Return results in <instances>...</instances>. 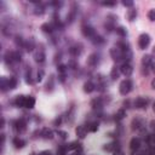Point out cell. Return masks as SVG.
Returning <instances> with one entry per match:
<instances>
[{
    "label": "cell",
    "instance_id": "obj_11",
    "mask_svg": "<svg viewBox=\"0 0 155 155\" xmlns=\"http://www.w3.org/2000/svg\"><path fill=\"white\" fill-rule=\"evenodd\" d=\"M120 68L119 67H116V66H114L113 68H112V72H110V78L113 80H116V79H119V76H120Z\"/></svg>",
    "mask_w": 155,
    "mask_h": 155
},
{
    "label": "cell",
    "instance_id": "obj_9",
    "mask_svg": "<svg viewBox=\"0 0 155 155\" xmlns=\"http://www.w3.org/2000/svg\"><path fill=\"white\" fill-rule=\"evenodd\" d=\"M130 148L132 151H137L141 148V139L139 138H132L130 142Z\"/></svg>",
    "mask_w": 155,
    "mask_h": 155
},
{
    "label": "cell",
    "instance_id": "obj_8",
    "mask_svg": "<svg viewBox=\"0 0 155 155\" xmlns=\"http://www.w3.org/2000/svg\"><path fill=\"white\" fill-rule=\"evenodd\" d=\"M34 58L38 63H43L45 61V52H44V50L43 49H39L34 54Z\"/></svg>",
    "mask_w": 155,
    "mask_h": 155
},
{
    "label": "cell",
    "instance_id": "obj_41",
    "mask_svg": "<svg viewBox=\"0 0 155 155\" xmlns=\"http://www.w3.org/2000/svg\"><path fill=\"white\" fill-rule=\"evenodd\" d=\"M113 155H124V153L120 150V149H118V150H115V151H113Z\"/></svg>",
    "mask_w": 155,
    "mask_h": 155
},
{
    "label": "cell",
    "instance_id": "obj_36",
    "mask_svg": "<svg viewBox=\"0 0 155 155\" xmlns=\"http://www.w3.org/2000/svg\"><path fill=\"white\" fill-rule=\"evenodd\" d=\"M58 72H59L61 74H64V73H66V66H63V64L58 66Z\"/></svg>",
    "mask_w": 155,
    "mask_h": 155
},
{
    "label": "cell",
    "instance_id": "obj_6",
    "mask_svg": "<svg viewBox=\"0 0 155 155\" xmlns=\"http://www.w3.org/2000/svg\"><path fill=\"white\" fill-rule=\"evenodd\" d=\"M147 106H148V99L147 98H143V97L136 98V101H135V107L136 108L143 109V108H147Z\"/></svg>",
    "mask_w": 155,
    "mask_h": 155
},
{
    "label": "cell",
    "instance_id": "obj_38",
    "mask_svg": "<svg viewBox=\"0 0 155 155\" xmlns=\"http://www.w3.org/2000/svg\"><path fill=\"white\" fill-rule=\"evenodd\" d=\"M15 41H16L17 45H23V40H22V38H21V36H16Z\"/></svg>",
    "mask_w": 155,
    "mask_h": 155
},
{
    "label": "cell",
    "instance_id": "obj_47",
    "mask_svg": "<svg viewBox=\"0 0 155 155\" xmlns=\"http://www.w3.org/2000/svg\"><path fill=\"white\" fill-rule=\"evenodd\" d=\"M70 155H80V150H79V151H78V150H76L75 153H73V154H70Z\"/></svg>",
    "mask_w": 155,
    "mask_h": 155
},
{
    "label": "cell",
    "instance_id": "obj_31",
    "mask_svg": "<svg viewBox=\"0 0 155 155\" xmlns=\"http://www.w3.org/2000/svg\"><path fill=\"white\" fill-rule=\"evenodd\" d=\"M116 33H118L120 36H126V34H127V32H126V29L125 28H122V27H119V28H116Z\"/></svg>",
    "mask_w": 155,
    "mask_h": 155
},
{
    "label": "cell",
    "instance_id": "obj_28",
    "mask_svg": "<svg viewBox=\"0 0 155 155\" xmlns=\"http://www.w3.org/2000/svg\"><path fill=\"white\" fill-rule=\"evenodd\" d=\"M41 29L44 33H52V25L49 24V23H45L41 25Z\"/></svg>",
    "mask_w": 155,
    "mask_h": 155
},
{
    "label": "cell",
    "instance_id": "obj_42",
    "mask_svg": "<svg viewBox=\"0 0 155 155\" xmlns=\"http://www.w3.org/2000/svg\"><path fill=\"white\" fill-rule=\"evenodd\" d=\"M150 67H151V70L155 73V62H151V64H150Z\"/></svg>",
    "mask_w": 155,
    "mask_h": 155
},
{
    "label": "cell",
    "instance_id": "obj_46",
    "mask_svg": "<svg viewBox=\"0 0 155 155\" xmlns=\"http://www.w3.org/2000/svg\"><path fill=\"white\" fill-rule=\"evenodd\" d=\"M151 87H153V88L155 90V79H154V80L151 81Z\"/></svg>",
    "mask_w": 155,
    "mask_h": 155
},
{
    "label": "cell",
    "instance_id": "obj_44",
    "mask_svg": "<svg viewBox=\"0 0 155 155\" xmlns=\"http://www.w3.org/2000/svg\"><path fill=\"white\" fill-rule=\"evenodd\" d=\"M39 155H51V153H50V151H43V153H40Z\"/></svg>",
    "mask_w": 155,
    "mask_h": 155
},
{
    "label": "cell",
    "instance_id": "obj_45",
    "mask_svg": "<svg viewBox=\"0 0 155 155\" xmlns=\"http://www.w3.org/2000/svg\"><path fill=\"white\" fill-rule=\"evenodd\" d=\"M59 124H61V118H58V119L55 120V125H59Z\"/></svg>",
    "mask_w": 155,
    "mask_h": 155
},
{
    "label": "cell",
    "instance_id": "obj_22",
    "mask_svg": "<svg viewBox=\"0 0 155 155\" xmlns=\"http://www.w3.org/2000/svg\"><path fill=\"white\" fill-rule=\"evenodd\" d=\"M125 116H126V112L124 109H120L118 113H116V115H115V120L116 121H120V120H122L125 118Z\"/></svg>",
    "mask_w": 155,
    "mask_h": 155
},
{
    "label": "cell",
    "instance_id": "obj_27",
    "mask_svg": "<svg viewBox=\"0 0 155 155\" xmlns=\"http://www.w3.org/2000/svg\"><path fill=\"white\" fill-rule=\"evenodd\" d=\"M146 141H147V144L150 147V146H154L155 144V135H148L147 136V138H146Z\"/></svg>",
    "mask_w": 155,
    "mask_h": 155
},
{
    "label": "cell",
    "instance_id": "obj_25",
    "mask_svg": "<svg viewBox=\"0 0 155 155\" xmlns=\"http://www.w3.org/2000/svg\"><path fill=\"white\" fill-rule=\"evenodd\" d=\"M87 130L91 131V132H96V131L98 130V122H97V121H93V122H91V124H88Z\"/></svg>",
    "mask_w": 155,
    "mask_h": 155
},
{
    "label": "cell",
    "instance_id": "obj_14",
    "mask_svg": "<svg viewBox=\"0 0 155 155\" xmlns=\"http://www.w3.org/2000/svg\"><path fill=\"white\" fill-rule=\"evenodd\" d=\"M87 63H88V66H91V67H95V66H97V63H98V56H97L96 54H92L91 56L88 57V61H87Z\"/></svg>",
    "mask_w": 155,
    "mask_h": 155
},
{
    "label": "cell",
    "instance_id": "obj_21",
    "mask_svg": "<svg viewBox=\"0 0 155 155\" xmlns=\"http://www.w3.org/2000/svg\"><path fill=\"white\" fill-rule=\"evenodd\" d=\"M24 47H25L27 51H33L35 49V43H34L33 39H29V40L24 44Z\"/></svg>",
    "mask_w": 155,
    "mask_h": 155
},
{
    "label": "cell",
    "instance_id": "obj_4",
    "mask_svg": "<svg viewBox=\"0 0 155 155\" xmlns=\"http://www.w3.org/2000/svg\"><path fill=\"white\" fill-rule=\"evenodd\" d=\"M120 72L125 75V76H130L131 74H132V72H133V68H132V66L128 62H125L122 66L120 67Z\"/></svg>",
    "mask_w": 155,
    "mask_h": 155
},
{
    "label": "cell",
    "instance_id": "obj_20",
    "mask_svg": "<svg viewBox=\"0 0 155 155\" xmlns=\"http://www.w3.org/2000/svg\"><path fill=\"white\" fill-rule=\"evenodd\" d=\"M24 144H25V142H24L23 139L18 138V137L14 138V146H15L17 149H18V148H23V147H24Z\"/></svg>",
    "mask_w": 155,
    "mask_h": 155
},
{
    "label": "cell",
    "instance_id": "obj_32",
    "mask_svg": "<svg viewBox=\"0 0 155 155\" xmlns=\"http://www.w3.org/2000/svg\"><path fill=\"white\" fill-rule=\"evenodd\" d=\"M67 150H68L67 147H61V148L57 150V155H66Z\"/></svg>",
    "mask_w": 155,
    "mask_h": 155
},
{
    "label": "cell",
    "instance_id": "obj_13",
    "mask_svg": "<svg viewBox=\"0 0 155 155\" xmlns=\"http://www.w3.org/2000/svg\"><path fill=\"white\" fill-rule=\"evenodd\" d=\"M41 136L45 139H52L54 138V132H52V130H50V128H44V130L41 131Z\"/></svg>",
    "mask_w": 155,
    "mask_h": 155
},
{
    "label": "cell",
    "instance_id": "obj_23",
    "mask_svg": "<svg viewBox=\"0 0 155 155\" xmlns=\"http://www.w3.org/2000/svg\"><path fill=\"white\" fill-rule=\"evenodd\" d=\"M142 126H143V125H142V120L141 119H135L133 121H132V130H138V128H141Z\"/></svg>",
    "mask_w": 155,
    "mask_h": 155
},
{
    "label": "cell",
    "instance_id": "obj_17",
    "mask_svg": "<svg viewBox=\"0 0 155 155\" xmlns=\"http://www.w3.org/2000/svg\"><path fill=\"white\" fill-rule=\"evenodd\" d=\"M69 54L73 56V57H78L80 54H81V49L78 47V46H73L69 49Z\"/></svg>",
    "mask_w": 155,
    "mask_h": 155
},
{
    "label": "cell",
    "instance_id": "obj_3",
    "mask_svg": "<svg viewBox=\"0 0 155 155\" xmlns=\"http://www.w3.org/2000/svg\"><path fill=\"white\" fill-rule=\"evenodd\" d=\"M149 43H150V36L148 34H142L139 36V39H138V46H139L141 50L147 49Z\"/></svg>",
    "mask_w": 155,
    "mask_h": 155
},
{
    "label": "cell",
    "instance_id": "obj_10",
    "mask_svg": "<svg viewBox=\"0 0 155 155\" xmlns=\"http://www.w3.org/2000/svg\"><path fill=\"white\" fill-rule=\"evenodd\" d=\"M34 106H35V98L32 97V96H27V97H25L24 107H25V108H28V109H30V108H33Z\"/></svg>",
    "mask_w": 155,
    "mask_h": 155
},
{
    "label": "cell",
    "instance_id": "obj_43",
    "mask_svg": "<svg viewBox=\"0 0 155 155\" xmlns=\"http://www.w3.org/2000/svg\"><path fill=\"white\" fill-rule=\"evenodd\" d=\"M115 3H103V5H106V6H113Z\"/></svg>",
    "mask_w": 155,
    "mask_h": 155
},
{
    "label": "cell",
    "instance_id": "obj_15",
    "mask_svg": "<svg viewBox=\"0 0 155 155\" xmlns=\"http://www.w3.org/2000/svg\"><path fill=\"white\" fill-rule=\"evenodd\" d=\"M15 128L18 131V132H23L25 130V122L24 120H18L15 122Z\"/></svg>",
    "mask_w": 155,
    "mask_h": 155
},
{
    "label": "cell",
    "instance_id": "obj_39",
    "mask_svg": "<svg viewBox=\"0 0 155 155\" xmlns=\"http://www.w3.org/2000/svg\"><path fill=\"white\" fill-rule=\"evenodd\" d=\"M122 5L124 6H128V7H131V6H133V1H122Z\"/></svg>",
    "mask_w": 155,
    "mask_h": 155
},
{
    "label": "cell",
    "instance_id": "obj_1",
    "mask_svg": "<svg viewBox=\"0 0 155 155\" xmlns=\"http://www.w3.org/2000/svg\"><path fill=\"white\" fill-rule=\"evenodd\" d=\"M119 90H120V93L126 96L127 93H130L131 92V90H132V81L130 79H125L121 81L120 86H119Z\"/></svg>",
    "mask_w": 155,
    "mask_h": 155
},
{
    "label": "cell",
    "instance_id": "obj_40",
    "mask_svg": "<svg viewBox=\"0 0 155 155\" xmlns=\"http://www.w3.org/2000/svg\"><path fill=\"white\" fill-rule=\"evenodd\" d=\"M57 133L61 136V138H63V139H66L67 138V133L66 132H63V131H57Z\"/></svg>",
    "mask_w": 155,
    "mask_h": 155
},
{
    "label": "cell",
    "instance_id": "obj_18",
    "mask_svg": "<svg viewBox=\"0 0 155 155\" xmlns=\"http://www.w3.org/2000/svg\"><path fill=\"white\" fill-rule=\"evenodd\" d=\"M151 57L149 56V55H146V56H143V58H142V64H143V67L144 68H148L150 64H151Z\"/></svg>",
    "mask_w": 155,
    "mask_h": 155
},
{
    "label": "cell",
    "instance_id": "obj_24",
    "mask_svg": "<svg viewBox=\"0 0 155 155\" xmlns=\"http://www.w3.org/2000/svg\"><path fill=\"white\" fill-rule=\"evenodd\" d=\"M91 106H92L93 109H99V108L102 107V99H101V98H96V99H93L92 103H91Z\"/></svg>",
    "mask_w": 155,
    "mask_h": 155
},
{
    "label": "cell",
    "instance_id": "obj_5",
    "mask_svg": "<svg viewBox=\"0 0 155 155\" xmlns=\"http://www.w3.org/2000/svg\"><path fill=\"white\" fill-rule=\"evenodd\" d=\"M83 34L86 38H91V40L97 35L96 32H95V29L92 27H90V25H84V27H83Z\"/></svg>",
    "mask_w": 155,
    "mask_h": 155
},
{
    "label": "cell",
    "instance_id": "obj_19",
    "mask_svg": "<svg viewBox=\"0 0 155 155\" xmlns=\"http://www.w3.org/2000/svg\"><path fill=\"white\" fill-rule=\"evenodd\" d=\"M24 102H25V96H17L15 99V104L17 107H24Z\"/></svg>",
    "mask_w": 155,
    "mask_h": 155
},
{
    "label": "cell",
    "instance_id": "obj_2",
    "mask_svg": "<svg viewBox=\"0 0 155 155\" xmlns=\"http://www.w3.org/2000/svg\"><path fill=\"white\" fill-rule=\"evenodd\" d=\"M110 56H112V57H113V59H114V61H116V62L125 59V54L122 52V51H121L118 46H116V47H113V49H110Z\"/></svg>",
    "mask_w": 155,
    "mask_h": 155
},
{
    "label": "cell",
    "instance_id": "obj_37",
    "mask_svg": "<svg viewBox=\"0 0 155 155\" xmlns=\"http://www.w3.org/2000/svg\"><path fill=\"white\" fill-rule=\"evenodd\" d=\"M43 75H44V72H43V70H39V72H38V78H36V80H38V81H41Z\"/></svg>",
    "mask_w": 155,
    "mask_h": 155
},
{
    "label": "cell",
    "instance_id": "obj_26",
    "mask_svg": "<svg viewBox=\"0 0 155 155\" xmlns=\"http://www.w3.org/2000/svg\"><path fill=\"white\" fill-rule=\"evenodd\" d=\"M136 16H137V11H136V10H133V9L128 10V21H130V22L135 21V20H136Z\"/></svg>",
    "mask_w": 155,
    "mask_h": 155
},
{
    "label": "cell",
    "instance_id": "obj_16",
    "mask_svg": "<svg viewBox=\"0 0 155 155\" xmlns=\"http://www.w3.org/2000/svg\"><path fill=\"white\" fill-rule=\"evenodd\" d=\"M118 149H119V143H116V142L106 144V147H104V150H108V151H115V150H118Z\"/></svg>",
    "mask_w": 155,
    "mask_h": 155
},
{
    "label": "cell",
    "instance_id": "obj_7",
    "mask_svg": "<svg viewBox=\"0 0 155 155\" xmlns=\"http://www.w3.org/2000/svg\"><path fill=\"white\" fill-rule=\"evenodd\" d=\"M75 133H76V136L79 137V138H85L86 137V135H87V127L86 126H84V125H80V126H78L76 127V130H75Z\"/></svg>",
    "mask_w": 155,
    "mask_h": 155
},
{
    "label": "cell",
    "instance_id": "obj_12",
    "mask_svg": "<svg viewBox=\"0 0 155 155\" xmlns=\"http://www.w3.org/2000/svg\"><path fill=\"white\" fill-rule=\"evenodd\" d=\"M95 84L92 83V81H87V83H85V85H84V91L86 92V93H91L93 90H95Z\"/></svg>",
    "mask_w": 155,
    "mask_h": 155
},
{
    "label": "cell",
    "instance_id": "obj_30",
    "mask_svg": "<svg viewBox=\"0 0 155 155\" xmlns=\"http://www.w3.org/2000/svg\"><path fill=\"white\" fill-rule=\"evenodd\" d=\"M67 148H68L69 150H74V149L78 150V149H81V148H80V144H79V143H76V142H73V143H70Z\"/></svg>",
    "mask_w": 155,
    "mask_h": 155
},
{
    "label": "cell",
    "instance_id": "obj_29",
    "mask_svg": "<svg viewBox=\"0 0 155 155\" xmlns=\"http://www.w3.org/2000/svg\"><path fill=\"white\" fill-rule=\"evenodd\" d=\"M7 81H9V88H15L16 87V85H17V79H16V78H10Z\"/></svg>",
    "mask_w": 155,
    "mask_h": 155
},
{
    "label": "cell",
    "instance_id": "obj_34",
    "mask_svg": "<svg viewBox=\"0 0 155 155\" xmlns=\"http://www.w3.org/2000/svg\"><path fill=\"white\" fill-rule=\"evenodd\" d=\"M148 18L150 21H155V10H150L148 12Z\"/></svg>",
    "mask_w": 155,
    "mask_h": 155
},
{
    "label": "cell",
    "instance_id": "obj_33",
    "mask_svg": "<svg viewBox=\"0 0 155 155\" xmlns=\"http://www.w3.org/2000/svg\"><path fill=\"white\" fill-rule=\"evenodd\" d=\"M92 41H93L95 44H102V43H103V39H102V36L96 35V36L92 39Z\"/></svg>",
    "mask_w": 155,
    "mask_h": 155
},
{
    "label": "cell",
    "instance_id": "obj_48",
    "mask_svg": "<svg viewBox=\"0 0 155 155\" xmlns=\"http://www.w3.org/2000/svg\"><path fill=\"white\" fill-rule=\"evenodd\" d=\"M153 109H154V112H155V103H154V106H153Z\"/></svg>",
    "mask_w": 155,
    "mask_h": 155
},
{
    "label": "cell",
    "instance_id": "obj_35",
    "mask_svg": "<svg viewBox=\"0 0 155 155\" xmlns=\"http://www.w3.org/2000/svg\"><path fill=\"white\" fill-rule=\"evenodd\" d=\"M34 12H35L36 15H43L44 14V7H36Z\"/></svg>",
    "mask_w": 155,
    "mask_h": 155
}]
</instances>
